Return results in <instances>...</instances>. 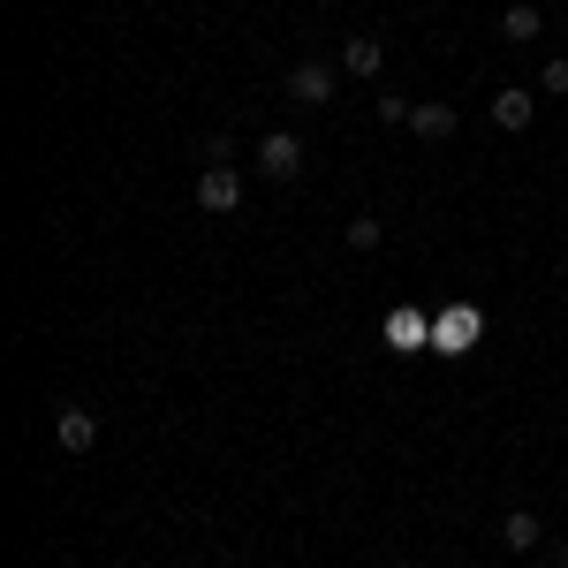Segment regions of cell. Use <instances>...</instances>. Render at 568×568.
Returning a JSON list of instances; mask_svg holds the SVG:
<instances>
[{"label": "cell", "instance_id": "7a4b0ae2", "mask_svg": "<svg viewBox=\"0 0 568 568\" xmlns=\"http://www.w3.org/2000/svg\"><path fill=\"white\" fill-rule=\"evenodd\" d=\"M334 84H342V61H296L288 69V99L296 106H334Z\"/></svg>", "mask_w": 568, "mask_h": 568}, {"label": "cell", "instance_id": "4fadbf2b", "mask_svg": "<svg viewBox=\"0 0 568 568\" xmlns=\"http://www.w3.org/2000/svg\"><path fill=\"white\" fill-rule=\"evenodd\" d=\"M379 235H387V227H379L372 213H364V220H349V251H379Z\"/></svg>", "mask_w": 568, "mask_h": 568}, {"label": "cell", "instance_id": "52a82bcc", "mask_svg": "<svg viewBox=\"0 0 568 568\" xmlns=\"http://www.w3.org/2000/svg\"><path fill=\"white\" fill-rule=\"evenodd\" d=\"M538 516H530V508H508V516H500V546H508V554H538Z\"/></svg>", "mask_w": 568, "mask_h": 568}, {"label": "cell", "instance_id": "ba28073f", "mask_svg": "<svg viewBox=\"0 0 568 568\" xmlns=\"http://www.w3.org/2000/svg\"><path fill=\"white\" fill-rule=\"evenodd\" d=\"M530 114H538V106H530V91H524V84L493 91V122H500V130H530Z\"/></svg>", "mask_w": 568, "mask_h": 568}, {"label": "cell", "instance_id": "8fae6325", "mask_svg": "<svg viewBox=\"0 0 568 568\" xmlns=\"http://www.w3.org/2000/svg\"><path fill=\"white\" fill-rule=\"evenodd\" d=\"M387 342H394V349H425V342H433V326H425L417 311H394V318H387Z\"/></svg>", "mask_w": 568, "mask_h": 568}, {"label": "cell", "instance_id": "277c9868", "mask_svg": "<svg viewBox=\"0 0 568 568\" xmlns=\"http://www.w3.org/2000/svg\"><path fill=\"white\" fill-rule=\"evenodd\" d=\"M258 168H265V175H273V182H296V175H304V136L273 130V136H265V144H258Z\"/></svg>", "mask_w": 568, "mask_h": 568}, {"label": "cell", "instance_id": "9c48e42d", "mask_svg": "<svg viewBox=\"0 0 568 568\" xmlns=\"http://www.w3.org/2000/svg\"><path fill=\"white\" fill-rule=\"evenodd\" d=\"M334 61H342L349 77H379V69H387V45H379V39H349Z\"/></svg>", "mask_w": 568, "mask_h": 568}, {"label": "cell", "instance_id": "6da1fadb", "mask_svg": "<svg viewBox=\"0 0 568 568\" xmlns=\"http://www.w3.org/2000/svg\"><path fill=\"white\" fill-rule=\"evenodd\" d=\"M478 334H485V311L478 304H447L433 318V349L439 356H470V342H478Z\"/></svg>", "mask_w": 568, "mask_h": 568}, {"label": "cell", "instance_id": "8992f818", "mask_svg": "<svg viewBox=\"0 0 568 568\" xmlns=\"http://www.w3.org/2000/svg\"><path fill=\"white\" fill-rule=\"evenodd\" d=\"M197 205L205 213H243V175L235 168H205L197 175Z\"/></svg>", "mask_w": 568, "mask_h": 568}, {"label": "cell", "instance_id": "5bb4252c", "mask_svg": "<svg viewBox=\"0 0 568 568\" xmlns=\"http://www.w3.org/2000/svg\"><path fill=\"white\" fill-rule=\"evenodd\" d=\"M546 99H568V61H546V77H538Z\"/></svg>", "mask_w": 568, "mask_h": 568}, {"label": "cell", "instance_id": "7c38bea8", "mask_svg": "<svg viewBox=\"0 0 568 568\" xmlns=\"http://www.w3.org/2000/svg\"><path fill=\"white\" fill-rule=\"evenodd\" d=\"M372 114H379L387 130H409V99H402V91H387V99H372Z\"/></svg>", "mask_w": 568, "mask_h": 568}, {"label": "cell", "instance_id": "5b68a950", "mask_svg": "<svg viewBox=\"0 0 568 568\" xmlns=\"http://www.w3.org/2000/svg\"><path fill=\"white\" fill-rule=\"evenodd\" d=\"M455 122H463V114H455L447 99H417V106H409V136H417V144H447Z\"/></svg>", "mask_w": 568, "mask_h": 568}, {"label": "cell", "instance_id": "3957f363", "mask_svg": "<svg viewBox=\"0 0 568 568\" xmlns=\"http://www.w3.org/2000/svg\"><path fill=\"white\" fill-rule=\"evenodd\" d=\"M53 439H61V455H91V447H99V409L61 402V409H53Z\"/></svg>", "mask_w": 568, "mask_h": 568}, {"label": "cell", "instance_id": "30bf717a", "mask_svg": "<svg viewBox=\"0 0 568 568\" xmlns=\"http://www.w3.org/2000/svg\"><path fill=\"white\" fill-rule=\"evenodd\" d=\"M500 31H508V39H516V45H538V39H546V16H538L530 0H516V8L500 16Z\"/></svg>", "mask_w": 568, "mask_h": 568}, {"label": "cell", "instance_id": "9a60e30c", "mask_svg": "<svg viewBox=\"0 0 568 568\" xmlns=\"http://www.w3.org/2000/svg\"><path fill=\"white\" fill-rule=\"evenodd\" d=\"M561 568H568V538H561Z\"/></svg>", "mask_w": 568, "mask_h": 568}]
</instances>
